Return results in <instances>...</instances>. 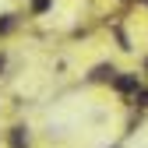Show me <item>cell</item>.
<instances>
[{
  "mask_svg": "<svg viewBox=\"0 0 148 148\" xmlns=\"http://www.w3.org/2000/svg\"><path fill=\"white\" fill-rule=\"evenodd\" d=\"M11 28H14V14H4V21H0V35L11 32Z\"/></svg>",
  "mask_w": 148,
  "mask_h": 148,
  "instance_id": "cell-3",
  "label": "cell"
},
{
  "mask_svg": "<svg viewBox=\"0 0 148 148\" xmlns=\"http://www.w3.org/2000/svg\"><path fill=\"white\" fill-rule=\"evenodd\" d=\"M0 71H4V57H0Z\"/></svg>",
  "mask_w": 148,
  "mask_h": 148,
  "instance_id": "cell-5",
  "label": "cell"
},
{
  "mask_svg": "<svg viewBox=\"0 0 148 148\" xmlns=\"http://www.w3.org/2000/svg\"><path fill=\"white\" fill-rule=\"evenodd\" d=\"M49 4H53V0H32V11H35V14H42Z\"/></svg>",
  "mask_w": 148,
  "mask_h": 148,
  "instance_id": "cell-4",
  "label": "cell"
},
{
  "mask_svg": "<svg viewBox=\"0 0 148 148\" xmlns=\"http://www.w3.org/2000/svg\"><path fill=\"white\" fill-rule=\"evenodd\" d=\"M11 148H28V134H25V127H11Z\"/></svg>",
  "mask_w": 148,
  "mask_h": 148,
  "instance_id": "cell-2",
  "label": "cell"
},
{
  "mask_svg": "<svg viewBox=\"0 0 148 148\" xmlns=\"http://www.w3.org/2000/svg\"><path fill=\"white\" fill-rule=\"evenodd\" d=\"M116 88L123 92V95H131V92L141 88V78H138V74H120V78H116Z\"/></svg>",
  "mask_w": 148,
  "mask_h": 148,
  "instance_id": "cell-1",
  "label": "cell"
}]
</instances>
